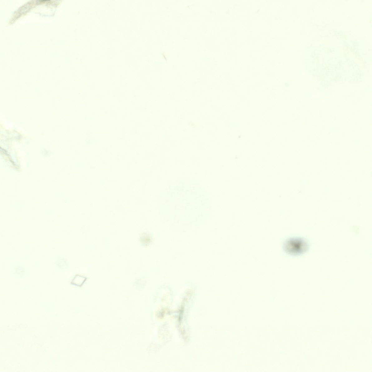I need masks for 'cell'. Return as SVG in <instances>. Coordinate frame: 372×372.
I'll use <instances>...</instances> for the list:
<instances>
[{"label": "cell", "mask_w": 372, "mask_h": 372, "mask_svg": "<svg viewBox=\"0 0 372 372\" xmlns=\"http://www.w3.org/2000/svg\"><path fill=\"white\" fill-rule=\"evenodd\" d=\"M284 249L289 253L298 254L303 253L307 248V243L301 239H289L285 243Z\"/></svg>", "instance_id": "cell-1"}, {"label": "cell", "mask_w": 372, "mask_h": 372, "mask_svg": "<svg viewBox=\"0 0 372 372\" xmlns=\"http://www.w3.org/2000/svg\"><path fill=\"white\" fill-rule=\"evenodd\" d=\"M188 125L190 128L198 127V123L196 122H190L188 124Z\"/></svg>", "instance_id": "cell-3"}, {"label": "cell", "mask_w": 372, "mask_h": 372, "mask_svg": "<svg viewBox=\"0 0 372 372\" xmlns=\"http://www.w3.org/2000/svg\"><path fill=\"white\" fill-rule=\"evenodd\" d=\"M87 280V278L82 276L77 275L73 279L71 283L77 286H81Z\"/></svg>", "instance_id": "cell-2"}]
</instances>
